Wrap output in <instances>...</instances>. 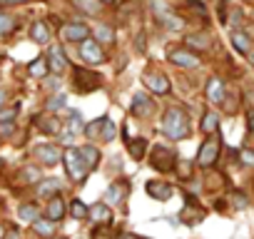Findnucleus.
Here are the masks:
<instances>
[{
    "label": "nucleus",
    "instance_id": "nucleus-1",
    "mask_svg": "<svg viewBox=\"0 0 254 239\" xmlns=\"http://www.w3.org/2000/svg\"><path fill=\"white\" fill-rule=\"evenodd\" d=\"M190 117L185 110L180 107H170L162 117V132L170 137V140H185L190 135Z\"/></svg>",
    "mask_w": 254,
    "mask_h": 239
},
{
    "label": "nucleus",
    "instance_id": "nucleus-2",
    "mask_svg": "<svg viewBox=\"0 0 254 239\" xmlns=\"http://www.w3.org/2000/svg\"><path fill=\"white\" fill-rule=\"evenodd\" d=\"M63 165H65L67 175H70L75 182H82V179H85V175L90 172V167H87V162H85L82 152H80V150H75V147L65 150V160H63Z\"/></svg>",
    "mask_w": 254,
    "mask_h": 239
},
{
    "label": "nucleus",
    "instance_id": "nucleus-3",
    "mask_svg": "<svg viewBox=\"0 0 254 239\" xmlns=\"http://www.w3.org/2000/svg\"><path fill=\"white\" fill-rule=\"evenodd\" d=\"M219 150H222V137L212 135L209 140H204L202 147H199V152H197L199 167H212L217 162V157H219Z\"/></svg>",
    "mask_w": 254,
    "mask_h": 239
},
{
    "label": "nucleus",
    "instance_id": "nucleus-4",
    "mask_svg": "<svg viewBox=\"0 0 254 239\" xmlns=\"http://www.w3.org/2000/svg\"><path fill=\"white\" fill-rule=\"evenodd\" d=\"M175 162H177L175 150H170V147H165V145H157V147L152 150V167H155V170L170 172V170H175Z\"/></svg>",
    "mask_w": 254,
    "mask_h": 239
},
{
    "label": "nucleus",
    "instance_id": "nucleus-5",
    "mask_svg": "<svg viewBox=\"0 0 254 239\" xmlns=\"http://www.w3.org/2000/svg\"><path fill=\"white\" fill-rule=\"evenodd\" d=\"M100 87V75H95L92 70H85V67H77L75 70V90L77 92H92Z\"/></svg>",
    "mask_w": 254,
    "mask_h": 239
},
{
    "label": "nucleus",
    "instance_id": "nucleus-6",
    "mask_svg": "<svg viewBox=\"0 0 254 239\" xmlns=\"http://www.w3.org/2000/svg\"><path fill=\"white\" fill-rule=\"evenodd\" d=\"M60 35L67 43H80V40H87L90 38V30H87L85 23H65L60 28Z\"/></svg>",
    "mask_w": 254,
    "mask_h": 239
},
{
    "label": "nucleus",
    "instance_id": "nucleus-7",
    "mask_svg": "<svg viewBox=\"0 0 254 239\" xmlns=\"http://www.w3.org/2000/svg\"><path fill=\"white\" fill-rule=\"evenodd\" d=\"M35 157L40 160V165L55 167L60 160H65V152H60V147H55V145H40V147L35 150Z\"/></svg>",
    "mask_w": 254,
    "mask_h": 239
},
{
    "label": "nucleus",
    "instance_id": "nucleus-8",
    "mask_svg": "<svg viewBox=\"0 0 254 239\" xmlns=\"http://www.w3.org/2000/svg\"><path fill=\"white\" fill-rule=\"evenodd\" d=\"M80 55H82V60L87 62V65H100L102 60H105V53L100 50V45L95 43V40H82L80 43Z\"/></svg>",
    "mask_w": 254,
    "mask_h": 239
},
{
    "label": "nucleus",
    "instance_id": "nucleus-9",
    "mask_svg": "<svg viewBox=\"0 0 254 239\" xmlns=\"http://www.w3.org/2000/svg\"><path fill=\"white\" fill-rule=\"evenodd\" d=\"M170 60H172L177 67H187V70L199 65V55H194L192 50H185V48H182V50H172V53H170Z\"/></svg>",
    "mask_w": 254,
    "mask_h": 239
},
{
    "label": "nucleus",
    "instance_id": "nucleus-10",
    "mask_svg": "<svg viewBox=\"0 0 254 239\" xmlns=\"http://www.w3.org/2000/svg\"><path fill=\"white\" fill-rule=\"evenodd\" d=\"M147 194H150L152 199H160V202H167V199L172 197V187H170L167 182H160V179H152V182H147Z\"/></svg>",
    "mask_w": 254,
    "mask_h": 239
},
{
    "label": "nucleus",
    "instance_id": "nucleus-11",
    "mask_svg": "<svg viewBox=\"0 0 254 239\" xmlns=\"http://www.w3.org/2000/svg\"><path fill=\"white\" fill-rule=\"evenodd\" d=\"M145 85H147L152 92H157V95H167V92H170V80H167L165 75L150 72V75H145Z\"/></svg>",
    "mask_w": 254,
    "mask_h": 239
},
{
    "label": "nucleus",
    "instance_id": "nucleus-12",
    "mask_svg": "<svg viewBox=\"0 0 254 239\" xmlns=\"http://www.w3.org/2000/svg\"><path fill=\"white\" fill-rule=\"evenodd\" d=\"M90 219L97 222V224H110V219H112L110 204H107V202H95V204L90 207Z\"/></svg>",
    "mask_w": 254,
    "mask_h": 239
},
{
    "label": "nucleus",
    "instance_id": "nucleus-13",
    "mask_svg": "<svg viewBox=\"0 0 254 239\" xmlns=\"http://www.w3.org/2000/svg\"><path fill=\"white\" fill-rule=\"evenodd\" d=\"M30 38H33L35 43L45 45V43H50V28H48L43 20H35V23L30 25Z\"/></svg>",
    "mask_w": 254,
    "mask_h": 239
},
{
    "label": "nucleus",
    "instance_id": "nucleus-14",
    "mask_svg": "<svg viewBox=\"0 0 254 239\" xmlns=\"http://www.w3.org/2000/svg\"><path fill=\"white\" fill-rule=\"evenodd\" d=\"M207 97H209V102H214V105H219V102L224 100V85H222L219 77H212V80L207 82Z\"/></svg>",
    "mask_w": 254,
    "mask_h": 239
},
{
    "label": "nucleus",
    "instance_id": "nucleus-15",
    "mask_svg": "<svg viewBox=\"0 0 254 239\" xmlns=\"http://www.w3.org/2000/svg\"><path fill=\"white\" fill-rule=\"evenodd\" d=\"M48 60H50V70H55V72H63V70L67 67L65 53H63L58 45H53V48H50V55H48Z\"/></svg>",
    "mask_w": 254,
    "mask_h": 239
},
{
    "label": "nucleus",
    "instance_id": "nucleus-16",
    "mask_svg": "<svg viewBox=\"0 0 254 239\" xmlns=\"http://www.w3.org/2000/svg\"><path fill=\"white\" fill-rule=\"evenodd\" d=\"M63 214H65V202H63V197H60V194L50 197V204H48V219H50V222H58V219H63Z\"/></svg>",
    "mask_w": 254,
    "mask_h": 239
},
{
    "label": "nucleus",
    "instance_id": "nucleus-17",
    "mask_svg": "<svg viewBox=\"0 0 254 239\" xmlns=\"http://www.w3.org/2000/svg\"><path fill=\"white\" fill-rule=\"evenodd\" d=\"M48 70H50V60H48V58H35V60L28 65V72H30L33 77H45Z\"/></svg>",
    "mask_w": 254,
    "mask_h": 239
},
{
    "label": "nucleus",
    "instance_id": "nucleus-18",
    "mask_svg": "<svg viewBox=\"0 0 254 239\" xmlns=\"http://www.w3.org/2000/svg\"><path fill=\"white\" fill-rule=\"evenodd\" d=\"M72 5L80 10V13H87V15H97L102 3L100 0H72Z\"/></svg>",
    "mask_w": 254,
    "mask_h": 239
},
{
    "label": "nucleus",
    "instance_id": "nucleus-19",
    "mask_svg": "<svg viewBox=\"0 0 254 239\" xmlns=\"http://www.w3.org/2000/svg\"><path fill=\"white\" fill-rule=\"evenodd\" d=\"M150 110H152V100H150L147 95H140V92H137V95L132 97V112H135V115H147Z\"/></svg>",
    "mask_w": 254,
    "mask_h": 239
},
{
    "label": "nucleus",
    "instance_id": "nucleus-20",
    "mask_svg": "<svg viewBox=\"0 0 254 239\" xmlns=\"http://www.w3.org/2000/svg\"><path fill=\"white\" fill-rule=\"evenodd\" d=\"M38 127L43 130V132H48V135H53V132H63V125H60V120H53V117H40L38 120Z\"/></svg>",
    "mask_w": 254,
    "mask_h": 239
},
{
    "label": "nucleus",
    "instance_id": "nucleus-21",
    "mask_svg": "<svg viewBox=\"0 0 254 239\" xmlns=\"http://www.w3.org/2000/svg\"><path fill=\"white\" fill-rule=\"evenodd\" d=\"M199 127H202V132H204V135H214V132L219 130V117H217L214 112H207Z\"/></svg>",
    "mask_w": 254,
    "mask_h": 239
},
{
    "label": "nucleus",
    "instance_id": "nucleus-22",
    "mask_svg": "<svg viewBox=\"0 0 254 239\" xmlns=\"http://www.w3.org/2000/svg\"><path fill=\"white\" fill-rule=\"evenodd\" d=\"M80 152H82V157H85L87 167H90V170H95V167H97V162H100V150H97V147H92V145H85V147H80Z\"/></svg>",
    "mask_w": 254,
    "mask_h": 239
},
{
    "label": "nucleus",
    "instance_id": "nucleus-23",
    "mask_svg": "<svg viewBox=\"0 0 254 239\" xmlns=\"http://www.w3.org/2000/svg\"><path fill=\"white\" fill-rule=\"evenodd\" d=\"M38 192H40V194H48V197L60 194V179H40Z\"/></svg>",
    "mask_w": 254,
    "mask_h": 239
},
{
    "label": "nucleus",
    "instance_id": "nucleus-24",
    "mask_svg": "<svg viewBox=\"0 0 254 239\" xmlns=\"http://www.w3.org/2000/svg\"><path fill=\"white\" fill-rule=\"evenodd\" d=\"M18 217L23 219V222H35V219H40V209L35 207V204H23L20 209H18Z\"/></svg>",
    "mask_w": 254,
    "mask_h": 239
},
{
    "label": "nucleus",
    "instance_id": "nucleus-25",
    "mask_svg": "<svg viewBox=\"0 0 254 239\" xmlns=\"http://www.w3.org/2000/svg\"><path fill=\"white\" fill-rule=\"evenodd\" d=\"M70 214H72V219H85V217H90V207H87L82 199H72Z\"/></svg>",
    "mask_w": 254,
    "mask_h": 239
},
{
    "label": "nucleus",
    "instance_id": "nucleus-26",
    "mask_svg": "<svg viewBox=\"0 0 254 239\" xmlns=\"http://www.w3.org/2000/svg\"><path fill=\"white\" fill-rule=\"evenodd\" d=\"M33 229L38 234H43V237H53L55 234V222H50V219H35L33 222Z\"/></svg>",
    "mask_w": 254,
    "mask_h": 239
},
{
    "label": "nucleus",
    "instance_id": "nucleus-27",
    "mask_svg": "<svg viewBox=\"0 0 254 239\" xmlns=\"http://www.w3.org/2000/svg\"><path fill=\"white\" fill-rule=\"evenodd\" d=\"M130 155L135 157V160H142V155H145V150H147V140L145 137H137V140H130Z\"/></svg>",
    "mask_w": 254,
    "mask_h": 239
},
{
    "label": "nucleus",
    "instance_id": "nucleus-28",
    "mask_svg": "<svg viewBox=\"0 0 254 239\" xmlns=\"http://www.w3.org/2000/svg\"><path fill=\"white\" fill-rule=\"evenodd\" d=\"M122 197H125V187H120V184H112V187L105 192V202H107V204H120Z\"/></svg>",
    "mask_w": 254,
    "mask_h": 239
},
{
    "label": "nucleus",
    "instance_id": "nucleus-29",
    "mask_svg": "<svg viewBox=\"0 0 254 239\" xmlns=\"http://www.w3.org/2000/svg\"><path fill=\"white\" fill-rule=\"evenodd\" d=\"M65 130H67V132H72V135H77V132L87 130V127H85V122H82V115L72 112V115H70V120H67V127H65Z\"/></svg>",
    "mask_w": 254,
    "mask_h": 239
},
{
    "label": "nucleus",
    "instance_id": "nucleus-30",
    "mask_svg": "<svg viewBox=\"0 0 254 239\" xmlns=\"http://www.w3.org/2000/svg\"><path fill=\"white\" fill-rule=\"evenodd\" d=\"M185 43H187V48H199V50L209 48L207 35H187V38H185Z\"/></svg>",
    "mask_w": 254,
    "mask_h": 239
},
{
    "label": "nucleus",
    "instance_id": "nucleus-31",
    "mask_svg": "<svg viewBox=\"0 0 254 239\" xmlns=\"http://www.w3.org/2000/svg\"><path fill=\"white\" fill-rule=\"evenodd\" d=\"M232 43H234V48H237L242 55L249 53V38H247L244 33H234V35H232Z\"/></svg>",
    "mask_w": 254,
    "mask_h": 239
},
{
    "label": "nucleus",
    "instance_id": "nucleus-32",
    "mask_svg": "<svg viewBox=\"0 0 254 239\" xmlns=\"http://www.w3.org/2000/svg\"><path fill=\"white\" fill-rule=\"evenodd\" d=\"M18 179H23V182H38L43 177H40V170L38 167H25V170H20Z\"/></svg>",
    "mask_w": 254,
    "mask_h": 239
},
{
    "label": "nucleus",
    "instance_id": "nucleus-33",
    "mask_svg": "<svg viewBox=\"0 0 254 239\" xmlns=\"http://www.w3.org/2000/svg\"><path fill=\"white\" fill-rule=\"evenodd\" d=\"M18 112H20V105H13V107L3 110V112H0V122H3V125H13V120L18 117Z\"/></svg>",
    "mask_w": 254,
    "mask_h": 239
},
{
    "label": "nucleus",
    "instance_id": "nucleus-34",
    "mask_svg": "<svg viewBox=\"0 0 254 239\" xmlns=\"http://www.w3.org/2000/svg\"><path fill=\"white\" fill-rule=\"evenodd\" d=\"M95 38H97V40H102V43H112V40H115V33H112V28H110V25H97Z\"/></svg>",
    "mask_w": 254,
    "mask_h": 239
},
{
    "label": "nucleus",
    "instance_id": "nucleus-35",
    "mask_svg": "<svg viewBox=\"0 0 254 239\" xmlns=\"http://www.w3.org/2000/svg\"><path fill=\"white\" fill-rule=\"evenodd\" d=\"M105 120H107V115H105V117H100V120H95L92 125H87V130H85V132H87L90 137H97V135H102V127H105Z\"/></svg>",
    "mask_w": 254,
    "mask_h": 239
},
{
    "label": "nucleus",
    "instance_id": "nucleus-36",
    "mask_svg": "<svg viewBox=\"0 0 254 239\" xmlns=\"http://www.w3.org/2000/svg\"><path fill=\"white\" fill-rule=\"evenodd\" d=\"M115 122H112V120L107 117L105 120V127H102V135H100V140H105V142H110V140H115Z\"/></svg>",
    "mask_w": 254,
    "mask_h": 239
},
{
    "label": "nucleus",
    "instance_id": "nucleus-37",
    "mask_svg": "<svg viewBox=\"0 0 254 239\" xmlns=\"http://www.w3.org/2000/svg\"><path fill=\"white\" fill-rule=\"evenodd\" d=\"M10 30H13V18L10 15H0V33H3V35H10Z\"/></svg>",
    "mask_w": 254,
    "mask_h": 239
},
{
    "label": "nucleus",
    "instance_id": "nucleus-38",
    "mask_svg": "<svg viewBox=\"0 0 254 239\" xmlns=\"http://www.w3.org/2000/svg\"><path fill=\"white\" fill-rule=\"evenodd\" d=\"M63 107H65V97L63 95H55V97L48 100V110H63Z\"/></svg>",
    "mask_w": 254,
    "mask_h": 239
},
{
    "label": "nucleus",
    "instance_id": "nucleus-39",
    "mask_svg": "<svg viewBox=\"0 0 254 239\" xmlns=\"http://www.w3.org/2000/svg\"><path fill=\"white\" fill-rule=\"evenodd\" d=\"M239 157H242V162H244V165H254V150H242V152H239Z\"/></svg>",
    "mask_w": 254,
    "mask_h": 239
},
{
    "label": "nucleus",
    "instance_id": "nucleus-40",
    "mask_svg": "<svg viewBox=\"0 0 254 239\" xmlns=\"http://www.w3.org/2000/svg\"><path fill=\"white\" fill-rule=\"evenodd\" d=\"M232 204L239 207V209H244V207H247V197H244V194H232Z\"/></svg>",
    "mask_w": 254,
    "mask_h": 239
},
{
    "label": "nucleus",
    "instance_id": "nucleus-41",
    "mask_svg": "<svg viewBox=\"0 0 254 239\" xmlns=\"http://www.w3.org/2000/svg\"><path fill=\"white\" fill-rule=\"evenodd\" d=\"M5 239H23V237H20V232H18L15 227H10V229L5 232Z\"/></svg>",
    "mask_w": 254,
    "mask_h": 239
},
{
    "label": "nucleus",
    "instance_id": "nucleus-42",
    "mask_svg": "<svg viewBox=\"0 0 254 239\" xmlns=\"http://www.w3.org/2000/svg\"><path fill=\"white\" fill-rule=\"evenodd\" d=\"M3 5H15V3H28V0H0Z\"/></svg>",
    "mask_w": 254,
    "mask_h": 239
},
{
    "label": "nucleus",
    "instance_id": "nucleus-43",
    "mask_svg": "<svg viewBox=\"0 0 254 239\" xmlns=\"http://www.w3.org/2000/svg\"><path fill=\"white\" fill-rule=\"evenodd\" d=\"M249 127H252V130H254V112H252V115H249Z\"/></svg>",
    "mask_w": 254,
    "mask_h": 239
},
{
    "label": "nucleus",
    "instance_id": "nucleus-44",
    "mask_svg": "<svg viewBox=\"0 0 254 239\" xmlns=\"http://www.w3.org/2000/svg\"><path fill=\"white\" fill-rule=\"evenodd\" d=\"M107 3H120V0H107Z\"/></svg>",
    "mask_w": 254,
    "mask_h": 239
},
{
    "label": "nucleus",
    "instance_id": "nucleus-45",
    "mask_svg": "<svg viewBox=\"0 0 254 239\" xmlns=\"http://www.w3.org/2000/svg\"><path fill=\"white\" fill-rule=\"evenodd\" d=\"M122 239H135V237H122Z\"/></svg>",
    "mask_w": 254,
    "mask_h": 239
}]
</instances>
